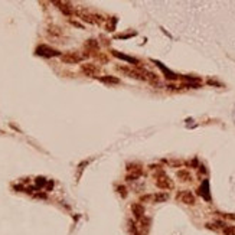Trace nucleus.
Here are the masks:
<instances>
[{"mask_svg":"<svg viewBox=\"0 0 235 235\" xmlns=\"http://www.w3.org/2000/svg\"><path fill=\"white\" fill-rule=\"evenodd\" d=\"M36 55L39 57H45V58H52V57H59L61 52L53 49V48L48 46V45H39L36 48Z\"/></svg>","mask_w":235,"mask_h":235,"instance_id":"1","label":"nucleus"},{"mask_svg":"<svg viewBox=\"0 0 235 235\" xmlns=\"http://www.w3.org/2000/svg\"><path fill=\"white\" fill-rule=\"evenodd\" d=\"M84 55H80L78 52H65L61 55V61L65 64H78L82 61Z\"/></svg>","mask_w":235,"mask_h":235,"instance_id":"2","label":"nucleus"},{"mask_svg":"<svg viewBox=\"0 0 235 235\" xmlns=\"http://www.w3.org/2000/svg\"><path fill=\"white\" fill-rule=\"evenodd\" d=\"M156 186L160 189H172L173 188V183H172L169 176H166L163 172H160L157 174V178H156Z\"/></svg>","mask_w":235,"mask_h":235,"instance_id":"3","label":"nucleus"},{"mask_svg":"<svg viewBox=\"0 0 235 235\" xmlns=\"http://www.w3.org/2000/svg\"><path fill=\"white\" fill-rule=\"evenodd\" d=\"M178 199L182 203H185V205H189V206H193V205L196 203V198H195V195H193L192 192H189V190H182V192H179L178 193Z\"/></svg>","mask_w":235,"mask_h":235,"instance_id":"4","label":"nucleus"},{"mask_svg":"<svg viewBox=\"0 0 235 235\" xmlns=\"http://www.w3.org/2000/svg\"><path fill=\"white\" fill-rule=\"evenodd\" d=\"M81 72L85 74L87 76L97 78V75L100 74V66L95 65V64H84V65H81Z\"/></svg>","mask_w":235,"mask_h":235,"instance_id":"5","label":"nucleus"},{"mask_svg":"<svg viewBox=\"0 0 235 235\" xmlns=\"http://www.w3.org/2000/svg\"><path fill=\"white\" fill-rule=\"evenodd\" d=\"M118 71H121L123 74H126L130 78H134V80H144V75L141 74L140 71L134 69V68H127V66H118Z\"/></svg>","mask_w":235,"mask_h":235,"instance_id":"6","label":"nucleus"},{"mask_svg":"<svg viewBox=\"0 0 235 235\" xmlns=\"http://www.w3.org/2000/svg\"><path fill=\"white\" fill-rule=\"evenodd\" d=\"M53 5L58 6V7H59V10H61L62 13H65L66 16H71L72 13H75V12H74V9L71 7L69 3H65V2H53Z\"/></svg>","mask_w":235,"mask_h":235,"instance_id":"7","label":"nucleus"},{"mask_svg":"<svg viewBox=\"0 0 235 235\" xmlns=\"http://www.w3.org/2000/svg\"><path fill=\"white\" fill-rule=\"evenodd\" d=\"M131 212L136 219H141L144 215V206L141 203H133L131 205Z\"/></svg>","mask_w":235,"mask_h":235,"instance_id":"8","label":"nucleus"},{"mask_svg":"<svg viewBox=\"0 0 235 235\" xmlns=\"http://www.w3.org/2000/svg\"><path fill=\"white\" fill-rule=\"evenodd\" d=\"M143 75H144V80H147L153 85H159V78H157L156 74H153V72H150V71H144Z\"/></svg>","mask_w":235,"mask_h":235,"instance_id":"9","label":"nucleus"},{"mask_svg":"<svg viewBox=\"0 0 235 235\" xmlns=\"http://www.w3.org/2000/svg\"><path fill=\"white\" fill-rule=\"evenodd\" d=\"M151 199H153V202L155 203H163V202H166V201L169 199V193H166V192L156 193L155 196H151Z\"/></svg>","mask_w":235,"mask_h":235,"instance_id":"10","label":"nucleus"},{"mask_svg":"<svg viewBox=\"0 0 235 235\" xmlns=\"http://www.w3.org/2000/svg\"><path fill=\"white\" fill-rule=\"evenodd\" d=\"M100 81L104 82V84H120V80L117 76H111V75H104V76H98Z\"/></svg>","mask_w":235,"mask_h":235,"instance_id":"11","label":"nucleus"},{"mask_svg":"<svg viewBox=\"0 0 235 235\" xmlns=\"http://www.w3.org/2000/svg\"><path fill=\"white\" fill-rule=\"evenodd\" d=\"M201 195H202L206 201H211V195H209V183H208V180H203L202 186H201Z\"/></svg>","mask_w":235,"mask_h":235,"instance_id":"12","label":"nucleus"},{"mask_svg":"<svg viewBox=\"0 0 235 235\" xmlns=\"http://www.w3.org/2000/svg\"><path fill=\"white\" fill-rule=\"evenodd\" d=\"M178 178L182 180V182H190L192 180V176L188 170H179L178 172Z\"/></svg>","mask_w":235,"mask_h":235,"instance_id":"13","label":"nucleus"},{"mask_svg":"<svg viewBox=\"0 0 235 235\" xmlns=\"http://www.w3.org/2000/svg\"><path fill=\"white\" fill-rule=\"evenodd\" d=\"M113 53H114V57L120 58V59H123V61H127V62H130V64H137V59H134V58H131V57L123 55V53H120V52H117V51H113Z\"/></svg>","mask_w":235,"mask_h":235,"instance_id":"14","label":"nucleus"},{"mask_svg":"<svg viewBox=\"0 0 235 235\" xmlns=\"http://www.w3.org/2000/svg\"><path fill=\"white\" fill-rule=\"evenodd\" d=\"M48 35L49 36H53V38H59V36H62V30L58 26H51V28L48 29Z\"/></svg>","mask_w":235,"mask_h":235,"instance_id":"15","label":"nucleus"},{"mask_svg":"<svg viewBox=\"0 0 235 235\" xmlns=\"http://www.w3.org/2000/svg\"><path fill=\"white\" fill-rule=\"evenodd\" d=\"M156 64H157V66H159L160 69H162V71H163V72L166 74V78H170V80H174V78H176V75H174L172 71L167 69V68H166V66L163 65V64H160V62H156Z\"/></svg>","mask_w":235,"mask_h":235,"instance_id":"16","label":"nucleus"},{"mask_svg":"<svg viewBox=\"0 0 235 235\" xmlns=\"http://www.w3.org/2000/svg\"><path fill=\"white\" fill-rule=\"evenodd\" d=\"M85 46L88 48V49H98V43H97V41H94V39H89V41H87Z\"/></svg>","mask_w":235,"mask_h":235,"instance_id":"17","label":"nucleus"},{"mask_svg":"<svg viewBox=\"0 0 235 235\" xmlns=\"http://www.w3.org/2000/svg\"><path fill=\"white\" fill-rule=\"evenodd\" d=\"M224 235H235V225H229L224 228Z\"/></svg>","mask_w":235,"mask_h":235,"instance_id":"18","label":"nucleus"},{"mask_svg":"<svg viewBox=\"0 0 235 235\" xmlns=\"http://www.w3.org/2000/svg\"><path fill=\"white\" fill-rule=\"evenodd\" d=\"M46 185V179L45 178H36V186H45Z\"/></svg>","mask_w":235,"mask_h":235,"instance_id":"19","label":"nucleus"},{"mask_svg":"<svg viewBox=\"0 0 235 235\" xmlns=\"http://www.w3.org/2000/svg\"><path fill=\"white\" fill-rule=\"evenodd\" d=\"M128 224H130V229H131L133 235H140V234H139V231H137V228H136V225H134V224H133L131 221L128 222Z\"/></svg>","mask_w":235,"mask_h":235,"instance_id":"20","label":"nucleus"},{"mask_svg":"<svg viewBox=\"0 0 235 235\" xmlns=\"http://www.w3.org/2000/svg\"><path fill=\"white\" fill-rule=\"evenodd\" d=\"M118 190H120V195H121L123 198L127 196V189L124 188V186H120V188H118Z\"/></svg>","mask_w":235,"mask_h":235,"instance_id":"21","label":"nucleus"},{"mask_svg":"<svg viewBox=\"0 0 235 235\" xmlns=\"http://www.w3.org/2000/svg\"><path fill=\"white\" fill-rule=\"evenodd\" d=\"M151 196L150 195H144V196H141V202H147V201H150Z\"/></svg>","mask_w":235,"mask_h":235,"instance_id":"22","label":"nucleus"},{"mask_svg":"<svg viewBox=\"0 0 235 235\" xmlns=\"http://www.w3.org/2000/svg\"><path fill=\"white\" fill-rule=\"evenodd\" d=\"M71 23L74 25V26H78V28H82V26H81V25L78 23V22H74V20H71Z\"/></svg>","mask_w":235,"mask_h":235,"instance_id":"23","label":"nucleus"}]
</instances>
